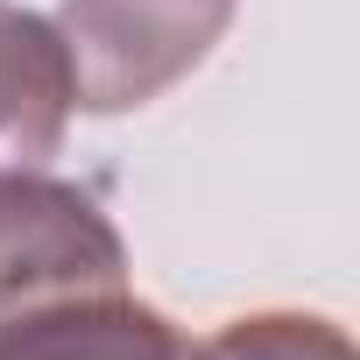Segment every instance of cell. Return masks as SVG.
Masks as SVG:
<instances>
[{"label": "cell", "mask_w": 360, "mask_h": 360, "mask_svg": "<svg viewBox=\"0 0 360 360\" xmlns=\"http://www.w3.org/2000/svg\"><path fill=\"white\" fill-rule=\"evenodd\" d=\"M233 0H64L57 43L85 113H127L212 57Z\"/></svg>", "instance_id": "obj_1"}, {"label": "cell", "mask_w": 360, "mask_h": 360, "mask_svg": "<svg viewBox=\"0 0 360 360\" xmlns=\"http://www.w3.org/2000/svg\"><path fill=\"white\" fill-rule=\"evenodd\" d=\"M0 360H205V353L127 290H85L8 318Z\"/></svg>", "instance_id": "obj_3"}, {"label": "cell", "mask_w": 360, "mask_h": 360, "mask_svg": "<svg viewBox=\"0 0 360 360\" xmlns=\"http://www.w3.org/2000/svg\"><path fill=\"white\" fill-rule=\"evenodd\" d=\"M71 106H78L71 99V57H64L57 29L43 15L0 0V155H15L22 169L57 155Z\"/></svg>", "instance_id": "obj_4"}, {"label": "cell", "mask_w": 360, "mask_h": 360, "mask_svg": "<svg viewBox=\"0 0 360 360\" xmlns=\"http://www.w3.org/2000/svg\"><path fill=\"white\" fill-rule=\"evenodd\" d=\"M198 353L205 360H353V339L311 311H255L219 325Z\"/></svg>", "instance_id": "obj_5"}, {"label": "cell", "mask_w": 360, "mask_h": 360, "mask_svg": "<svg viewBox=\"0 0 360 360\" xmlns=\"http://www.w3.org/2000/svg\"><path fill=\"white\" fill-rule=\"evenodd\" d=\"M85 290H127V248L106 212L43 169H0V325Z\"/></svg>", "instance_id": "obj_2"}]
</instances>
